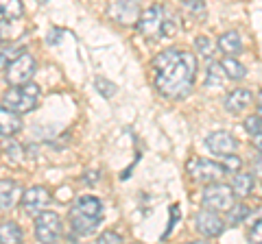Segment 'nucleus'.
<instances>
[{
	"label": "nucleus",
	"mask_w": 262,
	"mask_h": 244,
	"mask_svg": "<svg viewBox=\"0 0 262 244\" xmlns=\"http://www.w3.org/2000/svg\"><path fill=\"white\" fill-rule=\"evenodd\" d=\"M155 87L164 99L179 101L190 94L196 77V57L188 51L168 48L153 59Z\"/></svg>",
	"instance_id": "obj_1"
},
{
	"label": "nucleus",
	"mask_w": 262,
	"mask_h": 244,
	"mask_svg": "<svg viewBox=\"0 0 262 244\" xmlns=\"http://www.w3.org/2000/svg\"><path fill=\"white\" fill-rule=\"evenodd\" d=\"M70 225L77 235H90L103 221V205L96 197H81L75 207H70Z\"/></svg>",
	"instance_id": "obj_2"
},
{
	"label": "nucleus",
	"mask_w": 262,
	"mask_h": 244,
	"mask_svg": "<svg viewBox=\"0 0 262 244\" xmlns=\"http://www.w3.org/2000/svg\"><path fill=\"white\" fill-rule=\"evenodd\" d=\"M138 31L144 37H164V35H173L175 33V24L170 22V18L166 15L164 5H153L146 11L140 13L138 18Z\"/></svg>",
	"instance_id": "obj_3"
},
{
	"label": "nucleus",
	"mask_w": 262,
	"mask_h": 244,
	"mask_svg": "<svg viewBox=\"0 0 262 244\" xmlns=\"http://www.w3.org/2000/svg\"><path fill=\"white\" fill-rule=\"evenodd\" d=\"M37 99H39V87L35 83H24V85H13L5 92L3 103L5 107H9L18 113H27L37 107Z\"/></svg>",
	"instance_id": "obj_4"
},
{
	"label": "nucleus",
	"mask_w": 262,
	"mask_h": 244,
	"mask_svg": "<svg viewBox=\"0 0 262 244\" xmlns=\"http://www.w3.org/2000/svg\"><path fill=\"white\" fill-rule=\"evenodd\" d=\"M37 70V63L35 59L29 55V53H20L18 57H13V59L7 63L5 68V77H7V83L9 85H24L29 83L33 79Z\"/></svg>",
	"instance_id": "obj_5"
},
{
	"label": "nucleus",
	"mask_w": 262,
	"mask_h": 244,
	"mask_svg": "<svg viewBox=\"0 0 262 244\" xmlns=\"http://www.w3.org/2000/svg\"><path fill=\"white\" fill-rule=\"evenodd\" d=\"M203 207L214 209V211H227L234 205V192L232 185L225 183H210L206 190H203Z\"/></svg>",
	"instance_id": "obj_6"
},
{
	"label": "nucleus",
	"mask_w": 262,
	"mask_h": 244,
	"mask_svg": "<svg viewBox=\"0 0 262 244\" xmlns=\"http://www.w3.org/2000/svg\"><path fill=\"white\" fill-rule=\"evenodd\" d=\"M186 168H188V175L192 177V181L196 183H214L225 175L221 164L210 161V159H201V157H192Z\"/></svg>",
	"instance_id": "obj_7"
},
{
	"label": "nucleus",
	"mask_w": 262,
	"mask_h": 244,
	"mask_svg": "<svg viewBox=\"0 0 262 244\" xmlns=\"http://www.w3.org/2000/svg\"><path fill=\"white\" fill-rule=\"evenodd\" d=\"M61 218L55 211H42L35 216V238L39 242H57L61 238Z\"/></svg>",
	"instance_id": "obj_8"
},
{
	"label": "nucleus",
	"mask_w": 262,
	"mask_h": 244,
	"mask_svg": "<svg viewBox=\"0 0 262 244\" xmlns=\"http://www.w3.org/2000/svg\"><path fill=\"white\" fill-rule=\"evenodd\" d=\"M194 225H196V231L206 238H219L221 233L225 231V223L214 209H203L194 216Z\"/></svg>",
	"instance_id": "obj_9"
},
{
	"label": "nucleus",
	"mask_w": 262,
	"mask_h": 244,
	"mask_svg": "<svg viewBox=\"0 0 262 244\" xmlns=\"http://www.w3.org/2000/svg\"><path fill=\"white\" fill-rule=\"evenodd\" d=\"M48 203H51V192L42 185H35V188H31L24 192L22 197V207H24V214L29 216H37L42 214V211L48 207Z\"/></svg>",
	"instance_id": "obj_10"
},
{
	"label": "nucleus",
	"mask_w": 262,
	"mask_h": 244,
	"mask_svg": "<svg viewBox=\"0 0 262 244\" xmlns=\"http://www.w3.org/2000/svg\"><path fill=\"white\" fill-rule=\"evenodd\" d=\"M206 146L214 153V155H229V153H236V149H238V142L234 140L232 133L227 131H214L208 135L206 140Z\"/></svg>",
	"instance_id": "obj_11"
},
{
	"label": "nucleus",
	"mask_w": 262,
	"mask_h": 244,
	"mask_svg": "<svg viewBox=\"0 0 262 244\" xmlns=\"http://www.w3.org/2000/svg\"><path fill=\"white\" fill-rule=\"evenodd\" d=\"M112 18L118 20L120 24H136L138 18H140V5H138V0H118L116 5L112 7Z\"/></svg>",
	"instance_id": "obj_12"
},
{
	"label": "nucleus",
	"mask_w": 262,
	"mask_h": 244,
	"mask_svg": "<svg viewBox=\"0 0 262 244\" xmlns=\"http://www.w3.org/2000/svg\"><path fill=\"white\" fill-rule=\"evenodd\" d=\"M22 129V118L18 111L9 107H0V135L11 137Z\"/></svg>",
	"instance_id": "obj_13"
},
{
	"label": "nucleus",
	"mask_w": 262,
	"mask_h": 244,
	"mask_svg": "<svg viewBox=\"0 0 262 244\" xmlns=\"http://www.w3.org/2000/svg\"><path fill=\"white\" fill-rule=\"evenodd\" d=\"M251 101H253L251 92H247V89H234V92L225 99V109L229 113H234V116H238V113H243L249 107Z\"/></svg>",
	"instance_id": "obj_14"
},
{
	"label": "nucleus",
	"mask_w": 262,
	"mask_h": 244,
	"mask_svg": "<svg viewBox=\"0 0 262 244\" xmlns=\"http://www.w3.org/2000/svg\"><path fill=\"white\" fill-rule=\"evenodd\" d=\"M24 5L20 0H0V22H20Z\"/></svg>",
	"instance_id": "obj_15"
},
{
	"label": "nucleus",
	"mask_w": 262,
	"mask_h": 244,
	"mask_svg": "<svg viewBox=\"0 0 262 244\" xmlns=\"http://www.w3.org/2000/svg\"><path fill=\"white\" fill-rule=\"evenodd\" d=\"M219 48H221V53H225L229 57L241 55L243 53V39L236 31H227V33H223L219 37Z\"/></svg>",
	"instance_id": "obj_16"
},
{
	"label": "nucleus",
	"mask_w": 262,
	"mask_h": 244,
	"mask_svg": "<svg viewBox=\"0 0 262 244\" xmlns=\"http://www.w3.org/2000/svg\"><path fill=\"white\" fill-rule=\"evenodd\" d=\"M18 199V183L11 179H3L0 181V209H11Z\"/></svg>",
	"instance_id": "obj_17"
},
{
	"label": "nucleus",
	"mask_w": 262,
	"mask_h": 244,
	"mask_svg": "<svg viewBox=\"0 0 262 244\" xmlns=\"http://www.w3.org/2000/svg\"><path fill=\"white\" fill-rule=\"evenodd\" d=\"M253 190V177L247 175V173H238V175H234L232 179V192H234V197H249Z\"/></svg>",
	"instance_id": "obj_18"
},
{
	"label": "nucleus",
	"mask_w": 262,
	"mask_h": 244,
	"mask_svg": "<svg viewBox=\"0 0 262 244\" xmlns=\"http://www.w3.org/2000/svg\"><path fill=\"white\" fill-rule=\"evenodd\" d=\"M22 242V229L15 223H0V244Z\"/></svg>",
	"instance_id": "obj_19"
},
{
	"label": "nucleus",
	"mask_w": 262,
	"mask_h": 244,
	"mask_svg": "<svg viewBox=\"0 0 262 244\" xmlns=\"http://www.w3.org/2000/svg\"><path fill=\"white\" fill-rule=\"evenodd\" d=\"M221 66H223V70H225V77L234 79V81H241V79L247 77V68H245L241 61H236L234 57H227Z\"/></svg>",
	"instance_id": "obj_20"
},
{
	"label": "nucleus",
	"mask_w": 262,
	"mask_h": 244,
	"mask_svg": "<svg viewBox=\"0 0 262 244\" xmlns=\"http://www.w3.org/2000/svg\"><path fill=\"white\" fill-rule=\"evenodd\" d=\"M249 211H251V209H249L247 205H232V207L227 209V223L232 225V227L241 225L245 218L249 216Z\"/></svg>",
	"instance_id": "obj_21"
},
{
	"label": "nucleus",
	"mask_w": 262,
	"mask_h": 244,
	"mask_svg": "<svg viewBox=\"0 0 262 244\" xmlns=\"http://www.w3.org/2000/svg\"><path fill=\"white\" fill-rule=\"evenodd\" d=\"M223 79H225V70L221 63H212L208 68V79H206V85L208 87H216V85H223Z\"/></svg>",
	"instance_id": "obj_22"
},
{
	"label": "nucleus",
	"mask_w": 262,
	"mask_h": 244,
	"mask_svg": "<svg viewBox=\"0 0 262 244\" xmlns=\"http://www.w3.org/2000/svg\"><path fill=\"white\" fill-rule=\"evenodd\" d=\"M94 87H96V92H101L105 96V99H112V96L116 94V85H114L112 81L103 79V77H96L94 79Z\"/></svg>",
	"instance_id": "obj_23"
},
{
	"label": "nucleus",
	"mask_w": 262,
	"mask_h": 244,
	"mask_svg": "<svg viewBox=\"0 0 262 244\" xmlns=\"http://www.w3.org/2000/svg\"><path fill=\"white\" fill-rule=\"evenodd\" d=\"M194 46L199 48V53L206 57V59H212V55H214V51H216L214 44H212L206 35H199V37H196V39H194Z\"/></svg>",
	"instance_id": "obj_24"
},
{
	"label": "nucleus",
	"mask_w": 262,
	"mask_h": 244,
	"mask_svg": "<svg viewBox=\"0 0 262 244\" xmlns=\"http://www.w3.org/2000/svg\"><path fill=\"white\" fill-rule=\"evenodd\" d=\"M223 157V170L225 173H238L241 170V166H243V161H241V157L238 155H234V153H229V155H221Z\"/></svg>",
	"instance_id": "obj_25"
},
{
	"label": "nucleus",
	"mask_w": 262,
	"mask_h": 244,
	"mask_svg": "<svg viewBox=\"0 0 262 244\" xmlns=\"http://www.w3.org/2000/svg\"><path fill=\"white\" fill-rule=\"evenodd\" d=\"M22 51H18V48L13 46H7V48H0V68H7V63H9L13 57H18Z\"/></svg>",
	"instance_id": "obj_26"
},
{
	"label": "nucleus",
	"mask_w": 262,
	"mask_h": 244,
	"mask_svg": "<svg viewBox=\"0 0 262 244\" xmlns=\"http://www.w3.org/2000/svg\"><path fill=\"white\" fill-rule=\"evenodd\" d=\"M245 129H247V133H258V131H262V120H260V116L256 113V116H249V118H245Z\"/></svg>",
	"instance_id": "obj_27"
},
{
	"label": "nucleus",
	"mask_w": 262,
	"mask_h": 244,
	"mask_svg": "<svg viewBox=\"0 0 262 244\" xmlns=\"http://www.w3.org/2000/svg\"><path fill=\"white\" fill-rule=\"evenodd\" d=\"M96 242H98V244H120L122 238H120L118 233H114V231H105V233L98 235Z\"/></svg>",
	"instance_id": "obj_28"
},
{
	"label": "nucleus",
	"mask_w": 262,
	"mask_h": 244,
	"mask_svg": "<svg viewBox=\"0 0 262 244\" xmlns=\"http://www.w3.org/2000/svg\"><path fill=\"white\" fill-rule=\"evenodd\" d=\"M249 238L251 242H262V218L251 227V231H249Z\"/></svg>",
	"instance_id": "obj_29"
},
{
	"label": "nucleus",
	"mask_w": 262,
	"mask_h": 244,
	"mask_svg": "<svg viewBox=\"0 0 262 244\" xmlns=\"http://www.w3.org/2000/svg\"><path fill=\"white\" fill-rule=\"evenodd\" d=\"M251 142H253V149H256V151H260V153H262V131H258V133H253V137H251Z\"/></svg>",
	"instance_id": "obj_30"
},
{
	"label": "nucleus",
	"mask_w": 262,
	"mask_h": 244,
	"mask_svg": "<svg viewBox=\"0 0 262 244\" xmlns=\"http://www.w3.org/2000/svg\"><path fill=\"white\" fill-rule=\"evenodd\" d=\"M253 168H256V175H260V177H262V155L256 159V164H253Z\"/></svg>",
	"instance_id": "obj_31"
},
{
	"label": "nucleus",
	"mask_w": 262,
	"mask_h": 244,
	"mask_svg": "<svg viewBox=\"0 0 262 244\" xmlns=\"http://www.w3.org/2000/svg\"><path fill=\"white\" fill-rule=\"evenodd\" d=\"M258 116L262 120V92H260V103H258Z\"/></svg>",
	"instance_id": "obj_32"
},
{
	"label": "nucleus",
	"mask_w": 262,
	"mask_h": 244,
	"mask_svg": "<svg viewBox=\"0 0 262 244\" xmlns=\"http://www.w3.org/2000/svg\"><path fill=\"white\" fill-rule=\"evenodd\" d=\"M39 3H46V0H39Z\"/></svg>",
	"instance_id": "obj_33"
}]
</instances>
